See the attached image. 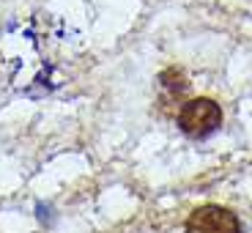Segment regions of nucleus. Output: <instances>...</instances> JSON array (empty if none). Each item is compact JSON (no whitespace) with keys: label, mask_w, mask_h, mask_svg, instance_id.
<instances>
[{"label":"nucleus","mask_w":252,"mask_h":233,"mask_svg":"<svg viewBox=\"0 0 252 233\" xmlns=\"http://www.w3.org/2000/svg\"><path fill=\"white\" fill-rule=\"evenodd\" d=\"M159 85L164 91V99H170V96H178L187 91V77H184L181 69H167L159 74Z\"/></svg>","instance_id":"obj_3"},{"label":"nucleus","mask_w":252,"mask_h":233,"mask_svg":"<svg viewBox=\"0 0 252 233\" xmlns=\"http://www.w3.org/2000/svg\"><path fill=\"white\" fill-rule=\"evenodd\" d=\"M184 233H241V222L225 206H200L189 214Z\"/></svg>","instance_id":"obj_2"},{"label":"nucleus","mask_w":252,"mask_h":233,"mask_svg":"<svg viewBox=\"0 0 252 233\" xmlns=\"http://www.w3.org/2000/svg\"><path fill=\"white\" fill-rule=\"evenodd\" d=\"M176 124L187 137L206 140L222 126V110H220V104H217L214 99L197 96V99H189L187 104L178 110Z\"/></svg>","instance_id":"obj_1"}]
</instances>
